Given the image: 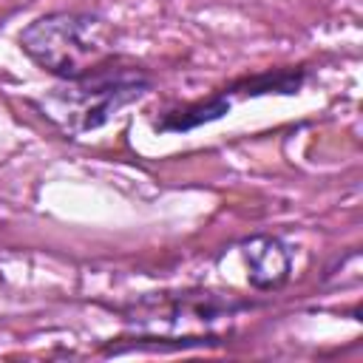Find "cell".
Instances as JSON below:
<instances>
[{
  "label": "cell",
  "instance_id": "1",
  "mask_svg": "<svg viewBox=\"0 0 363 363\" xmlns=\"http://www.w3.org/2000/svg\"><path fill=\"white\" fill-rule=\"evenodd\" d=\"M20 48L60 79H79L113 60L105 20L79 11H54L28 23L20 34Z\"/></svg>",
  "mask_w": 363,
  "mask_h": 363
},
{
  "label": "cell",
  "instance_id": "2",
  "mask_svg": "<svg viewBox=\"0 0 363 363\" xmlns=\"http://www.w3.org/2000/svg\"><path fill=\"white\" fill-rule=\"evenodd\" d=\"M147 88L150 77L145 71L133 65H113L111 60L79 79H65L62 88H54L37 105L57 128L68 133H88L102 128L125 105L142 99Z\"/></svg>",
  "mask_w": 363,
  "mask_h": 363
},
{
  "label": "cell",
  "instance_id": "3",
  "mask_svg": "<svg viewBox=\"0 0 363 363\" xmlns=\"http://www.w3.org/2000/svg\"><path fill=\"white\" fill-rule=\"evenodd\" d=\"M244 301H235L233 295L221 298L216 292H182L167 298L164 303H159L156 309H147L145 303L136 306V318L139 323H156L159 329H176L184 320H199L204 326H210L218 318H230L233 312L244 309Z\"/></svg>",
  "mask_w": 363,
  "mask_h": 363
},
{
  "label": "cell",
  "instance_id": "4",
  "mask_svg": "<svg viewBox=\"0 0 363 363\" xmlns=\"http://www.w3.org/2000/svg\"><path fill=\"white\" fill-rule=\"evenodd\" d=\"M241 258L247 264V281L261 292L278 289L289 281L292 255L281 238H272V235L250 238L241 247Z\"/></svg>",
  "mask_w": 363,
  "mask_h": 363
},
{
  "label": "cell",
  "instance_id": "5",
  "mask_svg": "<svg viewBox=\"0 0 363 363\" xmlns=\"http://www.w3.org/2000/svg\"><path fill=\"white\" fill-rule=\"evenodd\" d=\"M230 111V99L224 94H216L204 102H193V105H182L170 113H164V119L156 122V130H193L204 122H213V119H221L224 113Z\"/></svg>",
  "mask_w": 363,
  "mask_h": 363
},
{
  "label": "cell",
  "instance_id": "6",
  "mask_svg": "<svg viewBox=\"0 0 363 363\" xmlns=\"http://www.w3.org/2000/svg\"><path fill=\"white\" fill-rule=\"evenodd\" d=\"M303 82V74H295V71H278V74H261L255 79H247L244 82V94H295Z\"/></svg>",
  "mask_w": 363,
  "mask_h": 363
}]
</instances>
